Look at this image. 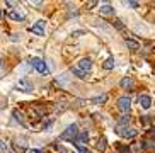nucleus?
Masks as SVG:
<instances>
[{
    "label": "nucleus",
    "mask_w": 155,
    "mask_h": 153,
    "mask_svg": "<svg viewBox=\"0 0 155 153\" xmlns=\"http://www.w3.org/2000/svg\"><path fill=\"white\" fill-rule=\"evenodd\" d=\"M15 87H17V90H21V92H24V94H31L32 90H34L32 82L29 80V78H26V76H22L21 80H17Z\"/></svg>",
    "instance_id": "1"
},
{
    "label": "nucleus",
    "mask_w": 155,
    "mask_h": 153,
    "mask_svg": "<svg viewBox=\"0 0 155 153\" xmlns=\"http://www.w3.org/2000/svg\"><path fill=\"white\" fill-rule=\"evenodd\" d=\"M77 135H78L77 126H75V124H72V126H68L67 129L63 131V133H61V140H65V141H75Z\"/></svg>",
    "instance_id": "2"
},
{
    "label": "nucleus",
    "mask_w": 155,
    "mask_h": 153,
    "mask_svg": "<svg viewBox=\"0 0 155 153\" xmlns=\"http://www.w3.org/2000/svg\"><path fill=\"white\" fill-rule=\"evenodd\" d=\"M130 107H131V100H130V97H128V95L119 97L118 99V109L119 111H121V112H128Z\"/></svg>",
    "instance_id": "3"
},
{
    "label": "nucleus",
    "mask_w": 155,
    "mask_h": 153,
    "mask_svg": "<svg viewBox=\"0 0 155 153\" xmlns=\"http://www.w3.org/2000/svg\"><path fill=\"white\" fill-rule=\"evenodd\" d=\"M31 65H32V68H34L36 72H39V73H48L46 63L43 61L41 58H32V60H31Z\"/></svg>",
    "instance_id": "4"
},
{
    "label": "nucleus",
    "mask_w": 155,
    "mask_h": 153,
    "mask_svg": "<svg viewBox=\"0 0 155 153\" xmlns=\"http://www.w3.org/2000/svg\"><path fill=\"white\" fill-rule=\"evenodd\" d=\"M45 26H46L45 21H38L34 26L29 27V31H31L32 34H36V36H45Z\"/></svg>",
    "instance_id": "5"
},
{
    "label": "nucleus",
    "mask_w": 155,
    "mask_h": 153,
    "mask_svg": "<svg viewBox=\"0 0 155 153\" xmlns=\"http://www.w3.org/2000/svg\"><path fill=\"white\" fill-rule=\"evenodd\" d=\"M118 135L124 136V138H135V136L138 135V131L137 129H123L121 126H118V131H116Z\"/></svg>",
    "instance_id": "6"
},
{
    "label": "nucleus",
    "mask_w": 155,
    "mask_h": 153,
    "mask_svg": "<svg viewBox=\"0 0 155 153\" xmlns=\"http://www.w3.org/2000/svg\"><path fill=\"white\" fill-rule=\"evenodd\" d=\"M138 104H140L143 109H150V106H152V99L148 97V95H140L138 97Z\"/></svg>",
    "instance_id": "7"
},
{
    "label": "nucleus",
    "mask_w": 155,
    "mask_h": 153,
    "mask_svg": "<svg viewBox=\"0 0 155 153\" xmlns=\"http://www.w3.org/2000/svg\"><path fill=\"white\" fill-rule=\"evenodd\" d=\"M78 68H80V70H84V72H89V70L92 68L91 58H82L80 61H78Z\"/></svg>",
    "instance_id": "8"
},
{
    "label": "nucleus",
    "mask_w": 155,
    "mask_h": 153,
    "mask_svg": "<svg viewBox=\"0 0 155 153\" xmlns=\"http://www.w3.org/2000/svg\"><path fill=\"white\" fill-rule=\"evenodd\" d=\"M119 85L123 87L124 90H131L133 87H135V80H133L131 76H126V78H123V80H121V83H119Z\"/></svg>",
    "instance_id": "9"
},
{
    "label": "nucleus",
    "mask_w": 155,
    "mask_h": 153,
    "mask_svg": "<svg viewBox=\"0 0 155 153\" xmlns=\"http://www.w3.org/2000/svg\"><path fill=\"white\" fill-rule=\"evenodd\" d=\"M124 43H126V46L130 48V50H133V51L140 50V43H138V41H135V39H131V37H126V39H124Z\"/></svg>",
    "instance_id": "10"
},
{
    "label": "nucleus",
    "mask_w": 155,
    "mask_h": 153,
    "mask_svg": "<svg viewBox=\"0 0 155 153\" xmlns=\"http://www.w3.org/2000/svg\"><path fill=\"white\" fill-rule=\"evenodd\" d=\"M9 17L12 19V21H24V19H26V15H24L22 12H17V10H10Z\"/></svg>",
    "instance_id": "11"
},
{
    "label": "nucleus",
    "mask_w": 155,
    "mask_h": 153,
    "mask_svg": "<svg viewBox=\"0 0 155 153\" xmlns=\"http://www.w3.org/2000/svg\"><path fill=\"white\" fill-rule=\"evenodd\" d=\"M101 14H102V15H113L114 14V9L113 7H111L109 4H106V5H101Z\"/></svg>",
    "instance_id": "12"
},
{
    "label": "nucleus",
    "mask_w": 155,
    "mask_h": 153,
    "mask_svg": "<svg viewBox=\"0 0 155 153\" xmlns=\"http://www.w3.org/2000/svg\"><path fill=\"white\" fill-rule=\"evenodd\" d=\"M72 73L77 76V78H85V72H84V70H80L78 67H72Z\"/></svg>",
    "instance_id": "13"
},
{
    "label": "nucleus",
    "mask_w": 155,
    "mask_h": 153,
    "mask_svg": "<svg viewBox=\"0 0 155 153\" xmlns=\"http://www.w3.org/2000/svg\"><path fill=\"white\" fill-rule=\"evenodd\" d=\"M107 100V94H102V95H97L92 99V104H104Z\"/></svg>",
    "instance_id": "14"
},
{
    "label": "nucleus",
    "mask_w": 155,
    "mask_h": 153,
    "mask_svg": "<svg viewBox=\"0 0 155 153\" xmlns=\"http://www.w3.org/2000/svg\"><path fill=\"white\" fill-rule=\"evenodd\" d=\"M114 65H116L114 58H107V60L104 61V65H102V67H104V70H113V68H114Z\"/></svg>",
    "instance_id": "15"
},
{
    "label": "nucleus",
    "mask_w": 155,
    "mask_h": 153,
    "mask_svg": "<svg viewBox=\"0 0 155 153\" xmlns=\"http://www.w3.org/2000/svg\"><path fill=\"white\" fill-rule=\"evenodd\" d=\"M12 116H14V119H15L17 122L24 124V116H22V112H21V111H17V109H15L14 112H12Z\"/></svg>",
    "instance_id": "16"
},
{
    "label": "nucleus",
    "mask_w": 155,
    "mask_h": 153,
    "mask_svg": "<svg viewBox=\"0 0 155 153\" xmlns=\"http://www.w3.org/2000/svg\"><path fill=\"white\" fill-rule=\"evenodd\" d=\"M113 26L116 27V29H118V31L124 32V24L121 22V21H119V19H116V21H114V22H113Z\"/></svg>",
    "instance_id": "17"
},
{
    "label": "nucleus",
    "mask_w": 155,
    "mask_h": 153,
    "mask_svg": "<svg viewBox=\"0 0 155 153\" xmlns=\"http://www.w3.org/2000/svg\"><path fill=\"white\" fill-rule=\"evenodd\" d=\"M96 148L99 150V151H104V150H106V140H104V138H101V140L97 141V146H96Z\"/></svg>",
    "instance_id": "18"
},
{
    "label": "nucleus",
    "mask_w": 155,
    "mask_h": 153,
    "mask_svg": "<svg viewBox=\"0 0 155 153\" xmlns=\"http://www.w3.org/2000/svg\"><path fill=\"white\" fill-rule=\"evenodd\" d=\"M128 122H130V116H123L121 119H119L118 126H124V124H128Z\"/></svg>",
    "instance_id": "19"
},
{
    "label": "nucleus",
    "mask_w": 155,
    "mask_h": 153,
    "mask_svg": "<svg viewBox=\"0 0 155 153\" xmlns=\"http://www.w3.org/2000/svg\"><path fill=\"white\" fill-rule=\"evenodd\" d=\"M96 5H97V0H89L85 4V9H94Z\"/></svg>",
    "instance_id": "20"
},
{
    "label": "nucleus",
    "mask_w": 155,
    "mask_h": 153,
    "mask_svg": "<svg viewBox=\"0 0 155 153\" xmlns=\"http://www.w3.org/2000/svg\"><path fill=\"white\" fill-rule=\"evenodd\" d=\"M5 4L9 5V7H17L19 2H17V0H5Z\"/></svg>",
    "instance_id": "21"
},
{
    "label": "nucleus",
    "mask_w": 155,
    "mask_h": 153,
    "mask_svg": "<svg viewBox=\"0 0 155 153\" xmlns=\"http://www.w3.org/2000/svg\"><path fill=\"white\" fill-rule=\"evenodd\" d=\"M0 151H7V145L4 141H0Z\"/></svg>",
    "instance_id": "22"
},
{
    "label": "nucleus",
    "mask_w": 155,
    "mask_h": 153,
    "mask_svg": "<svg viewBox=\"0 0 155 153\" xmlns=\"http://www.w3.org/2000/svg\"><path fill=\"white\" fill-rule=\"evenodd\" d=\"M118 150L121 153H128V151H130V148H126V146H118Z\"/></svg>",
    "instance_id": "23"
},
{
    "label": "nucleus",
    "mask_w": 155,
    "mask_h": 153,
    "mask_svg": "<svg viewBox=\"0 0 155 153\" xmlns=\"http://www.w3.org/2000/svg\"><path fill=\"white\" fill-rule=\"evenodd\" d=\"M29 2H31L32 5H39V4L43 2V0H29Z\"/></svg>",
    "instance_id": "24"
},
{
    "label": "nucleus",
    "mask_w": 155,
    "mask_h": 153,
    "mask_svg": "<svg viewBox=\"0 0 155 153\" xmlns=\"http://www.w3.org/2000/svg\"><path fill=\"white\" fill-rule=\"evenodd\" d=\"M31 153H41V151H38V150H31Z\"/></svg>",
    "instance_id": "25"
},
{
    "label": "nucleus",
    "mask_w": 155,
    "mask_h": 153,
    "mask_svg": "<svg viewBox=\"0 0 155 153\" xmlns=\"http://www.w3.org/2000/svg\"><path fill=\"white\" fill-rule=\"evenodd\" d=\"M2 17H4V14H2V10H0V21H2Z\"/></svg>",
    "instance_id": "26"
},
{
    "label": "nucleus",
    "mask_w": 155,
    "mask_h": 153,
    "mask_svg": "<svg viewBox=\"0 0 155 153\" xmlns=\"http://www.w3.org/2000/svg\"><path fill=\"white\" fill-rule=\"evenodd\" d=\"M0 78H2V70H0Z\"/></svg>",
    "instance_id": "27"
},
{
    "label": "nucleus",
    "mask_w": 155,
    "mask_h": 153,
    "mask_svg": "<svg viewBox=\"0 0 155 153\" xmlns=\"http://www.w3.org/2000/svg\"><path fill=\"white\" fill-rule=\"evenodd\" d=\"M135 2H137V0H135Z\"/></svg>",
    "instance_id": "28"
}]
</instances>
